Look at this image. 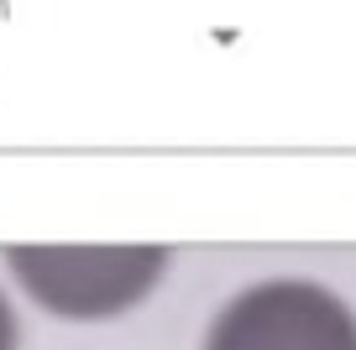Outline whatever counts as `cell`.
<instances>
[{
	"instance_id": "2",
	"label": "cell",
	"mask_w": 356,
	"mask_h": 350,
	"mask_svg": "<svg viewBox=\"0 0 356 350\" xmlns=\"http://www.w3.org/2000/svg\"><path fill=\"white\" fill-rule=\"evenodd\" d=\"M200 350H356V308L304 272L252 277L210 314Z\"/></svg>"
},
{
	"instance_id": "1",
	"label": "cell",
	"mask_w": 356,
	"mask_h": 350,
	"mask_svg": "<svg viewBox=\"0 0 356 350\" xmlns=\"http://www.w3.org/2000/svg\"><path fill=\"white\" fill-rule=\"evenodd\" d=\"M0 272L32 308L63 324H111L152 303L173 272V246H6Z\"/></svg>"
},
{
	"instance_id": "3",
	"label": "cell",
	"mask_w": 356,
	"mask_h": 350,
	"mask_svg": "<svg viewBox=\"0 0 356 350\" xmlns=\"http://www.w3.org/2000/svg\"><path fill=\"white\" fill-rule=\"evenodd\" d=\"M0 350H22V308H16L6 272H0Z\"/></svg>"
}]
</instances>
